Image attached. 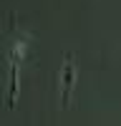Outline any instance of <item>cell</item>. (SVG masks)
Returning a JSON list of instances; mask_svg holds the SVG:
<instances>
[{
    "label": "cell",
    "mask_w": 121,
    "mask_h": 126,
    "mask_svg": "<svg viewBox=\"0 0 121 126\" xmlns=\"http://www.w3.org/2000/svg\"><path fill=\"white\" fill-rule=\"evenodd\" d=\"M73 78H76V68H73V61L71 56L66 58V66H63V106H68V96H71V86H73Z\"/></svg>",
    "instance_id": "cell-1"
}]
</instances>
